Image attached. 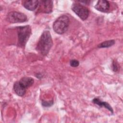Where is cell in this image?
Here are the masks:
<instances>
[{"mask_svg": "<svg viewBox=\"0 0 123 123\" xmlns=\"http://www.w3.org/2000/svg\"><path fill=\"white\" fill-rule=\"evenodd\" d=\"M53 45V41L50 32L45 30L42 33L36 46V50L43 56L47 55Z\"/></svg>", "mask_w": 123, "mask_h": 123, "instance_id": "obj_1", "label": "cell"}, {"mask_svg": "<svg viewBox=\"0 0 123 123\" xmlns=\"http://www.w3.org/2000/svg\"><path fill=\"white\" fill-rule=\"evenodd\" d=\"M70 20L66 15H62L59 17L53 24V29L57 34L62 35L65 33L69 26Z\"/></svg>", "mask_w": 123, "mask_h": 123, "instance_id": "obj_2", "label": "cell"}, {"mask_svg": "<svg viewBox=\"0 0 123 123\" xmlns=\"http://www.w3.org/2000/svg\"><path fill=\"white\" fill-rule=\"evenodd\" d=\"M18 44L21 47H25L31 34V27L29 25L16 27Z\"/></svg>", "mask_w": 123, "mask_h": 123, "instance_id": "obj_3", "label": "cell"}, {"mask_svg": "<svg viewBox=\"0 0 123 123\" xmlns=\"http://www.w3.org/2000/svg\"><path fill=\"white\" fill-rule=\"evenodd\" d=\"M71 9L82 21L87 19L89 16V10L88 9L77 1L73 3Z\"/></svg>", "mask_w": 123, "mask_h": 123, "instance_id": "obj_4", "label": "cell"}, {"mask_svg": "<svg viewBox=\"0 0 123 123\" xmlns=\"http://www.w3.org/2000/svg\"><path fill=\"white\" fill-rule=\"evenodd\" d=\"M6 19L8 22L12 24L23 23L28 20L27 17L25 13L17 11L9 12L7 15Z\"/></svg>", "mask_w": 123, "mask_h": 123, "instance_id": "obj_5", "label": "cell"}, {"mask_svg": "<svg viewBox=\"0 0 123 123\" xmlns=\"http://www.w3.org/2000/svg\"><path fill=\"white\" fill-rule=\"evenodd\" d=\"M39 12L49 13L52 12L53 1L52 0H39Z\"/></svg>", "mask_w": 123, "mask_h": 123, "instance_id": "obj_6", "label": "cell"}, {"mask_svg": "<svg viewBox=\"0 0 123 123\" xmlns=\"http://www.w3.org/2000/svg\"><path fill=\"white\" fill-rule=\"evenodd\" d=\"M95 8L101 12H107L110 8V4L109 2L106 0H98L94 6Z\"/></svg>", "mask_w": 123, "mask_h": 123, "instance_id": "obj_7", "label": "cell"}, {"mask_svg": "<svg viewBox=\"0 0 123 123\" xmlns=\"http://www.w3.org/2000/svg\"><path fill=\"white\" fill-rule=\"evenodd\" d=\"M22 2L23 6L29 11H34L38 6L39 0H25Z\"/></svg>", "mask_w": 123, "mask_h": 123, "instance_id": "obj_8", "label": "cell"}, {"mask_svg": "<svg viewBox=\"0 0 123 123\" xmlns=\"http://www.w3.org/2000/svg\"><path fill=\"white\" fill-rule=\"evenodd\" d=\"M13 89L15 94L20 97L24 96L26 92V88L19 81L14 83Z\"/></svg>", "mask_w": 123, "mask_h": 123, "instance_id": "obj_9", "label": "cell"}, {"mask_svg": "<svg viewBox=\"0 0 123 123\" xmlns=\"http://www.w3.org/2000/svg\"><path fill=\"white\" fill-rule=\"evenodd\" d=\"M92 102L95 104H96L99 107H104L105 108L108 109L112 114L113 113V110L111 107V106L107 102L101 101L100 99H99L98 98H94L92 100Z\"/></svg>", "mask_w": 123, "mask_h": 123, "instance_id": "obj_10", "label": "cell"}, {"mask_svg": "<svg viewBox=\"0 0 123 123\" xmlns=\"http://www.w3.org/2000/svg\"><path fill=\"white\" fill-rule=\"evenodd\" d=\"M20 83L25 86L26 89L32 86L34 83V80L33 78L29 76L23 77L19 81Z\"/></svg>", "mask_w": 123, "mask_h": 123, "instance_id": "obj_11", "label": "cell"}, {"mask_svg": "<svg viewBox=\"0 0 123 123\" xmlns=\"http://www.w3.org/2000/svg\"><path fill=\"white\" fill-rule=\"evenodd\" d=\"M115 43V41L113 39L111 40H106L105 41H103L101 42V43L99 44L97 47L98 48H109L111 46H112L113 45H114Z\"/></svg>", "mask_w": 123, "mask_h": 123, "instance_id": "obj_12", "label": "cell"}, {"mask_svg": "<svg viewBox=\"0 0 123 123\" xmlns=\"http://www.w3.org/2000/svg\"><path fill=\"white\" fill-rule=\"evenodd\" d=\"M54 103L53 100H51L49 101H46V100H43L42 101V105L44 107H48L51 106Z\"/></svg>", "mask_w": 123, "mask_h": 123, "instance_id": "obj_13", "label": "cell"}, {"mask_svg": "<svg viewBox=\"0 0 123 123\" xmlns=\"http://www.w3.org/2000/svg\"><path fill=\"white\" fill-rule=\"evenodd\" d=\"M112 70L115 72L118 71L119 70V64L116 60H114L112 62Z\"/></svg>", "mask_w": 123, "mask_h": 123, "instance_id": "obj_14", "label": "cell"}, {"mask_svg": "<svg viewBox=\"0 0 123 123\" xmlns=\"http://www.w3.org/2000/svg\"><path fill=\"white\" fill-rule=\"evenodd\" d=\"M70 65L73 67H76L79 65V62L78 60L73 59L70 61Z\"/></svg>", "mask_w": 123, "mask_h": 123, "instance_id": "obj_15", "label": "cell"}]
</instances>
